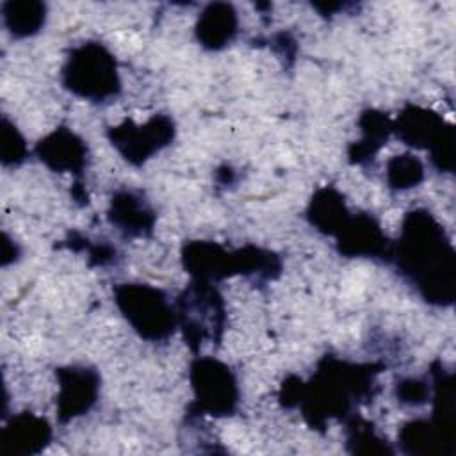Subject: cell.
I'll use <instances>...</instances> for the list:
<instances>
[{
  "label": "cell",
  "instance_id": "18",
  "mask_svg": "<svg viewBox=\"0 0 456 456\" xmlns=\"http://www.w3.org/2000/svg\"><path fill=\"white\" fill-rule=\"evenodd\" d=\"M349 216L351 210L347 208L344 194L335 185L319 187L312 194L305 210L308 224L326 237H335Z\"/></svg>",
  "mask_w": 456,
  "mask_h": 456
},
{
  "label": "cell",
  "instance_id": "28",
  "mask_svg": "<svg viewBox=\"0 0 456 456\" xmlns=\"http://www.w3.org/2000/svg\"><path fill=\"white\" fill-rule=\"evenodd\" d=\"M216 180L219 185H230L235 182V173L228 166H223L216 171Z\"/></svg>",
  "mask_w": 456,
  "mask_h": 456
},
{
  "label": "cell",
  "instance_id": "15",
  "mask_svg": "<svg viewBox=\"0 0 456 456\" xmlns=\"http://www.w3.org/2000/svg\"><path fill=\"white\" fill-rule=\"evenodd\" d=\"M452 440L454 429L431 417L408 420L397 431L399 451L408 456L452 454Z\"/></svg>",
  "mask_w": 456,
  "mask_h": 456
},
{
  "label": "cell",
  "instance_id": "11",
  "mask_svg": "<svg viewBox=\"0 0 456 456\" xmlns=\"http://www.w3.org/2000/svg\"><path fill=\"white\" fill-rule=\"evenodd\" d=\"M36 159L53 173H69L75 182H84L89 164L87 142L71 128L61 125L41 137L34 146Z\"/></svg>",
  "mask_w": 456,
  "mask_h": 456
},
{
  "label": "cell",
  "instance_id": "1",
  "mask_svg": "<svg viewBox=\"0 0 456 456\" xmlns=\"http://www.w3.org/2000/svg\"><path fill=\"white\" fill-rule=\"evenodd\" d=\"M397 274L433 306H451L456 297V251L442 223L428 208L404 214L388 262Z\"/></svg>",
  "mask_w": 456,
  "mask_h": 456
},
{
  "label": "cell",
  "instance_id": "12",
  "mask_svg": "<svg viewBox=\"0 0 456 456\" xmlns=\"http://www.w3.org/2000/svg\"><path fill=\"white\" fill-rule=\"evenodd\" d=\"M392 134L406 146L431 151L438 142L454 135V125L445 121L438 112L415 103H406L395 119Z\"/></svg>",
  "mask_w": 456,
  "mask_h": 456
},
{
  "label": "cell",
  "instance_id": "17",
  "mask_svg": "<svg viewBox=\"0 0 456 456\" xmlns=\"http://www.w3.org/2000/svg\"><path fill=\"white\" fill-rule=\"evenodd\" d=\"M362 137L347 146V160L353 166H369L392 135V118L378 109H363L358 116Z\"/></svg>",
  "mask_w": 456,
  "mask_h": 456
},
{
  "label": "cell",
  "instance_id": "4",
  "mask_svg": "<svg viewBox=\"0 0 456 456\" xmlns=\"http://www.w3.org/2000/svg\"><path fill=\"white\" fill-rule=\"evenodd\" d=\"M59 80L69 94L105 103L121 94L123 84L116 55L102 41H84L66 52Z\"/></svg>",
  "mask_w": 456,
  "mask_h": 456
},
{
  "label": "cell",
  "instance_id": "26",
  "mask_svg": "<svg viewBox=\"0 0 456 456\" xmlns=\"http://www.w3.org/2000/svg\"><path fill=\"white\" fill-rule=\"evenodd\" d=\"M271 46L274 48V52L281 57V59H289L290 62L296 59V50H297V43L296 39L289 34V32H278L269 39Z\"/></svg>",
  "mask_w": 456,
  "mask_h": 456
},
{
  "label": "cell",
  "instance_id": "10",
  "mask_svg": "<svg viewBox=\"0 0 456 456\" xmlns=\"http://www.w3.org/2000/svg\"><path fill=\"white\" fill-rule=\"evenodd\" d=\"M333 239L340 256L388 262L392 240L383 232L379 221L369 212L351 214Z\"/></svg>",
  "mask_w": 456,
  "mask_h": 456
},
{
  "label": "cell",
  "instance_id": "21",
  "mask_svg": "<svg viewBox=\"0 0 456 456\" xmlns=\"http://www.w3.org/2000/svg\"><path fill=\"white\" fill-rule=\"evenodd\" d=\"M426 178V166L424 162L413 155V153H401L388 159L385 167V180L390 191L394 192H404L419 183H422Z\"/></svg>",
  "mask_w": 456,
  "mask_h": 456
},
{
  "label": "cell",
  "instance_id": "14",
  "mask_svg": "<svg viewBox=\"0 0 456 456\" xmlns=\"http://www.w3.org/2000/svg\"><path fill=\"white\" fill-rule=\"evenodd\" d=\"M107 221L125 237H151L157 214L146 196L135 189H118L110 196Z\"/></svg>",
  "mask_w": 456,
  "mask_h": 456
},
{
  "label": "cell",
  "instance_id": "23",
  "mask_svg": "<svg viewBox=\"0 0 456 456\" xmlns=\"http://www.w3.org/2000/svg\"><path fill=\"white\" fill-rule=\"evenodd\" d=\"M30 155L27 141L20 128L7 118L2 116V142H0V160L4 167H18Z\"/></svg>",
  "mask_w": 456,
  "mask_h": 456
},
{
  "label": "cell",
  "instance_id": "27",
  "mask_svg": "<svg viewBox=\"0 0 456 456\" xmlns=\"http://www.w3.org/2000/svg\"><path fill=\"white\" fill-rule=\"evenodd\" d=\"M2 246H4V251H2V265L4 267L9 265L11 262H16L20 258V255H21L20 246L16 242H12L7 233H4V244Z\"/></svg>",
  "mask_w": 456,
  "mask_h": 456
},
{
  "label": "cell",
  "instance_id": "19",
  "mask_svg": "<svg viewBox=\"0 0 456 456\" xmlns=\"http://www.w3.org/2000/svg\"><path fill=\"white\" fill-rule=\"evenodd\" d=\"M48 7L41 0H7L2 4V21L14 39L39 34L46 23Z\"/></svg>",
  "mask_w": 456,
  "mask_h": 456
},
{
  "label": "cell",
  "instance_id": "3",
  "mask_svg": "<svg viewBox=\"0 0 456 456\" xmlns=\"http://www.w3.org/2000/svg\"><path fill=\"white\" fill-rule=\"evenodd\" d=\"M180 260L191 280L214 285L232 276H244L264 287L283 273V258L276 251L256 244L226 249L214 240H187L182 244Z\"/></svg>",
  "mask_w": 456,
  "mask_h": 456
},
{
  "label": "cell",
  "instance_id": "13",
  "mask_svg": "<svg viewBox=\"0 0 456 456\" xmlns=\"http://www.w3.org/2000/svg\"><path fill=\"white\" fill-rule=\"evenodd\" d=\"M53 438L52 424L32 411L14 413L0 431L4 456H34L43 452Z\"/></svg>",
  "mask_w": 456,
  "mask_h": 456
},
{
  "label": "cell",
  "instance_id": "20",
  "mask_svg": "<svg viewBox=\"0 0 456 456\" xmlns=\"http://www.w3.org/2000/svg\"><path fill=\"white\" fill-rule=\"evenodd\" d=\"M346 451L349 454H363V456H392L395 449L390 442L381 436L374 424L353 413L346 420Z\"/></svg>",
  "mask_w": 456,
  "mask_h": 456
},
{
  "label": "cell",
  "instance_id": "7",
  "mask_svg": "<svg viewBox=\"0 0 456 456\" xmlns=\"http://www.w3.org/2000/svg\"><path fill=\"white\" fill-rule=\"evenodd\" d=\"M175 308L178 328L191 353L200 354L201 347L219 344L226 326V306L221 292L214 283L191 280L176 296Z\"/></svg>",
  "mask_w": 456,
  "mask_h": 456
},
{
  "label": "cell",
  "instance_id": "22",
  "mask_svg": "<svg viewBox=\"0 0 456 456\" xmlns=\"http://www.w3.org/2000/svg\"><path fill=\"white\" fill-rule=\"evenodd\" d=\"M59 248H68L75 253L87 251V260L91 267H107L118 264L119 260V253L114 246L107 242H91L78 232H69L68 237L59 244Z\"/></svg>",
  "mask_w": 456,
  "mask_h": 456
},
{
  "label": "cell",
  "instance_id": "16",
  "mask_svg": "<svg viewBox=\"0 0 456 456\" xmlns=\"http://www.w3.org/2000/svg\"><path fill=\"white\" fill-rule=\"evenodd\" d=\"M239 34V14L230 2L207 4L194 25L198 45L208 52H219L233 43Z\"/></svg>",
  "mask_w": 456,
  "mask_h": 456
},
{
  "label": "cell",
  "instance_id": "2",
  "mask_svg": "<svg viewBox=\"0 0 456 456\" xmlns=\"http://www.w3.org/2000/svg\"><path fill=\"white\" fill-rule=\"evenodd\" d=\"M387 369L385 362H351L326 353L315 365L308 381H303L299 410L305 422L324 431L328 420H346L360 404H367L379 392L378 374Z\"/></svg>",
  "mask_w": 456,
  "mask_h": 456
},
{
  "label": "cell",
  "instance_id": "8",
  "mask_svg": "<svg viewBox=\"0 0 456 456\" xmlns=\"http://www.w3.org/2000/svg\"><path fill=\"white\" fill-rule=\"evenodd\" d=\"M107 139L130 166L141 167L166 150L176 137V123L169 114H153L144 123L123 119L107 128Z\"/></svg>",
  "mask_w": 456,
  "mask_h": 456
},
{
  "label": "cell",
  "instance_id": "9",
  "mask_svg": "<svg viewBox=\"0 0 456 456\" xmlns=\"http://www.w3.org/2000/svg\"><path fill=\"white\" fill-rule=\"evenodd\" d=\"M57 378V399L55 415L61 426L87 415L100 397L102 376L91 365L71 363L55 369Z\"/></svg>",
  "mask_w": 456,
  "mask_h": 456
},
{
  "label": "cell",
  "instance_id": "24",
  "mask_svg": "<svg viewBox=\"0 0 456 456\" xmlns=\"http://www.w3.org/2000/svg\"><path fill=\"white\" fill-rule=\"evenodd\" d=\"M395 399L406 406H422L431 399V381L428 376H406L395 383Z\"/></svg>",
  "mask_w": 456,
  "mask_h": 456
},
{
  "label": "cell",
  "instance_id": "6",
  "mask_svg": "<svg viewBox=\"0 0 456 456\" xmlns=\"http://www.w3.org/2000/svg\"><path fill=\"white\" fill-rule=\"evenodd\" d=\"M192 401L187 404L185 420L200 417L224 419L239 410L240 390L232 367L216 356L196 354L189 365Z\"/></svg>",
  "mask_w": 456,
  "mask_h": 456
},
{
  "label": "cell",
  "instance_id": "25",
  "mask_svg": "<svg viewBox=\"0 0 456 456\" xmlns=\"http://www.w3.org/2000/svg\"><path fill=\"white\" fill-rule=\"evenodd\" d=\"M301 392H303V379L297 378L296 374H289L281 381V387L278 392V401L287 410L297 408L299 401H301Z\"/></svg>",
  "mask_w": 456,
  "mask_h": 456
},
{
  "label": "cell",
  "instance_id": "5",
  "mask_svg": "<svg viewBox=\"0 0 456 456\" xmlns=\"http://www.w3.org/2000/svg\"><path fill=\"white\" fill-rule=\"evenodd\" d=\"M112 297L123 319L146 342H166L178 330L175 303L159 287L139 281L116 283Z\"/></svg>",
  "mask_w": 456,
  "mask_h": 456
}]
</instances>
